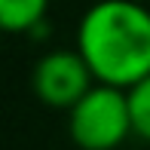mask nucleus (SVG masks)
<instances>
[{"mask_svg":"<svg viewBox=\"0 0 150 150\" xmlns=\"http://www.w3.org/2000/svg\"><path fill=\"white\" fill-rule=\"evenodd\" d=\"M67 135L80 150H117L132 132L129 92L95 83L67 110Z\"/></svg>","mask_w":150,"mask_h":150,"instance_id":"nucleus-2","label":"nucleus"},{"mask_svg":"<svg viewBox=\"0 0 150 150\" xmlns=\"http://www.w3.org/2000/svg\"><path fill=\"white\" fill-rule=\"evenodd\" d=\"M49 0H0V28L6 34H37L46 28Z\"/></svg>","mask_w":150,"mask_h":150,"instance_id":"nucleus-4","label":"nucleus"},{"mask_svg":"<svg viewBox=\"0 0 150 150\" xmlns=\"http://www.w3.org/2000/svg\"><path fill=\"white\" fill-rule=\"evenodd\" d=\"M129 110H132V132L135 138L150 144V77L129 89Z\"/></svg>","mask_w":150,"mask_h":150,"instance_id":"nucleus-5","label":"nucleus"},{"mask_svg":"<svg viewBox=\"0 0 150 150\" xmlns=\"http://www.w3.org/2000/svg\"><path fill=\"white\" fill-rule=\"evenodd\" d=\"M74 49L95 83L135 89L150 77V9L138 0H98L80 18Z\"/></svg>","mask_w":150,"mask_h":150,"instance_id":"nucleus-1","label":"nucleus"},{"mask_svg":"<svg viewBox=\"0 0 150 150\" xmlns=\"http://www.w3.org/2000/svg\"><path fill=\"white\" fill-rule=\"evenodd\" d=\"M92 86L95 77L77 49H52L40 55L31 74V89L37 101L55 110H71Z\"/></svg>","mask_w":150,"mask_h":150,"instance_id":"nucleus-3","label":"nucleus"}]
</instances>
